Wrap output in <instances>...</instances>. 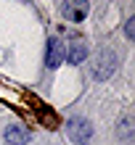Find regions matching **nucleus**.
<instances>
[{
  "label": "nucleus",
  "instance_id": "obj_1",
  "mask_svg": "<svg viewBox=\"0 0 135 145\" xmlns=\"http://www.w3.org/2000/svg\"><path fill=\"white\" fill-rule=\"evenodd\" d=\"M114 71H117V53H114L111 48H101L98 56H95V61H93V69H90L93 79L103 82V79H109Z\"/></svg>",
  "mask_w": 135,
  "mask_h": 145
},
{
  "label": "nucleus",
  "instance_id": "obj_2",
  "mask_svg": "<svg viewBox=\"0 0 135 145\" xmlns=\"http://www.w3.org/2000/svg\"><path fill=\"white\" fill-rule=\"evenodd\" d=\"M66 135H69V140H72V142H77V145H88L90 137H93V124L88 121V119H82V116H72V119H69V124H66Z\"/></svg>",
  "mask_w": 135,
  "mask_h": 145
},
{
  "label": "nucleus",
  "instance_id": "obj_3",
  "mask_svg": "<svg viewBox=\"0 0 135 145\" xmlns=\"http://www.w3.org/2000/svg\"><path fill=\"white\" fill-rule=\"evenodd\" d=\"M88 11H90V3L88 0H64L61 5V16L66 21H85L88 19Z\"/></svg>",
  "mask_w": 135,
  "mask_h": 145
},
{
  "label": "nucleus",
  "instance_id": "obj_4",
  "mask_svg": "<svg viewBox=\"0 0 135 145\" xmlns=\"http://www.w3.org/2000/svg\"><path fill=\"white\" fill-rule=\"evenodd\" d=\"M64 53H66L64 42L58 40V37H50L48 40V48H45V66H48V69H58L61 61H64Z\"/></svg>",
  "mask_w": 135,
  "mask_h": 145
},
{
  "label": "nucleus",
  "instance_id": "obj_5",
  "mask_svg": "<svg viewBox=\"0 0 135 145\" xmlns=\"http://www.w3.org/2000/svg\"><path fill=\"white\" fill-rule=\"evenodd\" d=\"M88 53H90V50H88V45H85V42H82V40H74L72 45L66 48L64 58H66V61H69L72 66H77V63H82V61L88 58Z\"/></svg>",
  "mask_w": 135,
  "mask_h": 145
},
{
  "label": "nucleus",
  "instance_id": "obj_6",
  "mask_svg": "<svg viewBox=\"0 0 135 145\" xmlns=\"http://www.w3.org/2000/svg\"><path fill=\"white\" fill-rule=\"evenodd\" d=\"M32 140V135L27 127H21V124H13V127H8L5 129V142L8 145H27Z\"/></svg>",
  "mask_w": 135,
  "mask_h": 145
},
{
  "label": "nucleus",
  "instance_id": "obj_7",
  "mask_svg": "<svg viewBox=\"0 0 135 145\" xmlns=\"http://www.w3.org/2000/svg\"><path fill=\"white\" fill-rule=\"evenodd\" d=\"M130 119H122V121H119V137L122 140H130Z\"/></svg>",
  "mask_w": 135,
  "mask_h": 145
},
{
  "label": "nucleus",
  "instance_id": "obj_8",
  "mask_svg": "<svg viewBox=\"0 0 135 145\" xmlns=\"http://www.w3.org/2000/svg\"><path fill=\"white\" fill-rule=\"evenodd\" d=\"M124 35H127V40L135 37V19H127V24H124Z\"/></svg>",
  "mask_w": 135,
  "mask_h": 145
}]
</instances>
